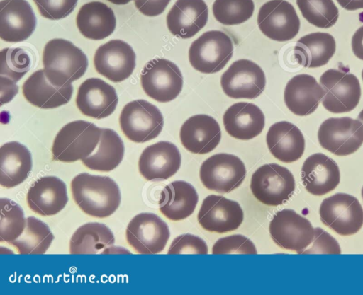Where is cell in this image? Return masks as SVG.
Wrapping results in <instances>:
<instances>
[{
    "label": "cell",
    "mask_w": 363,
    "mask_h": 295,
    "mask_svg": "<svg viewBox=\"0 0 363 295\" xmlns=\"http://www.w3.org/2000/svg\"><path fill=\"white\" fill-rule=\"evenodd\" d=\"M336 50L334 37L328 33L315 32L301 37L296 43L294 55L301 66L317 68L325 65Z\"/></svg>",
    "instance_id": "32"
},
{
    "label": "cell",
    "mask_w": 363,
    "mask_h": 295,
    "mask_svg": "<svg viewBox=\"0 0 363 295\" xmlns=\"http://www.w3.org/2000/svg\"><path fill=\"white\" fill-rule=\"evenodd\" d=\"M101 132V128L84 120L67 123L58 132L53 141V159L71 163L86 158L98 146Z\"/></svg>",
    "instance_id": "3"
},
{
    "label": "cell",
    "mask_w": 363,
    "mask_h": 295,
    "mask_svg": "<svg viewBox=\"0 0 363 295\" xmlns=\"http://www.w3.org/2000/svg\"><path fill=\"white\" fill-rule=\"evenodd\" d=\"M136 55L132 47L121 40L101 45L94 57L96 71L113 82L128 79L135 67Z\"/></svg>",
    "instance_id": "16"
},
{
    "label": "cell",
    "mask_w": 363,
    "mask_h": 295,
    "mask_svg": "<svg viewBox=\"0 0 363 295\" xmlns=\"http://www.w3.org/2000/svg\"><path fill=\"white\" fill-rule=\"evenodd\" d=\"M1 105L11 100L18 93V86L10 79L1 76Z\"/></svg>",
    "instance_id": "45"
},
{
    "label": "cell",
    "mask_w": 363,
    "mask_h": 295,
    "mask_svg": "<svg viewBox=\"0 0 363 295\" xmlns=\"http://www.w3.org/2000/svg\"><path fill=\"white\" fill-rule=\"evenodd\" d=\"M71 191L77 206L94 217L111 216L121 203L119 187L108 176L79 173L71 182Z\"/></svg>",
    "instance_id": "1"
},
{
    "label": "cell",
    "mask_w": 363,
    "mask_h": 295,
    "mask_svg": "<svg viewBox=\"0 0 363 295\" xmlns=\"http://www.w3.org/2000/svg\"><path fill=\"white\" fill-rule=\"evenodd\" d=\"M167 224L153 213H140L129 222L125 230L128 244L140 254L162 252L169 238Z\"/></svg>",
    "instance_id": "13"
},
{
    "label": "cell",
    "mask_w": 363,
    "mask_h": 295,
    "mask_svg": "<svg viewBox=\"0 0 363 295\" xmlns=\"http://www.w3.org/2000/svg\"><path fill=\"white\" fill-rule=\"evenodd\" d=\"M243 218V211L239 203L215 195H208L203 199L197 216L199 224L205 230L220 233L237 229Z\"/></svg>",
    "instance_id": "17"
},
{
    "label": "cell",
    "mask_w": 363,
    "mask_h": 295,
    "mask_svg": "<svg viewBox=\"0 0 363 295\" xmlns=\"http://www.w3.org/2000/svg\"><path fill=\"white\" fill-rule=\"evenodd\" d=\"M246 175L244 163L238 156L225 153L214 154L201 166L199 176L208 190L228 193L238 187Z\"/></svg>",
    "instance_id": "12"
},
{
    "label": "cell",
    "mask_w": 363,
    "mask_h": 295,
    "mask_svg": "<svg viewBox=\"0 0 363 295\" xmlns=\"http://www.w3.org/2000/svg\"><path fill=\"white\" fill-rule=\"evenodd\" d=\"M182 156L178 148L169 141H161L147 146L139 161L140 173L147 180H164L179 169Z\"/></svg>",
    "instance_id": "18"
},
{
    "label": "cell",
    "mask_w": 363,
    "mask_h": 295,
    "mask_svg": "<svg viewBox=\"0 0 363 295\" xmlns=\"http://www.w3.org/2000/svg\"><path fill=\"white\" fill-rule=\"evenodd\" d=\"M112 4H117V5H123L129 3L132 0H108Z\"/></svg>",
    "instance_id": "48"
},
{
    "label": "cell",
    "mask_w": 363,
    "mask_h": 295,
    "mask_svg": "<svg viewBox=\"0 0 363 295\" xmlns=\"http://www.w3.org/2000/svg\"><path fill=\"white\" fill-rule=\"evenodd\" d=\"M314 230L313 241L303 253H341L340 247L333 236L319 227H316Z\"/></svg>",
    "instance_id": "43"
},
{
    "label": "cell",
    "mask_w": 363,
    "mask_h": 295,
    "mask_svg": "<svg viewBox=\"0 0 363 295\" xmlns=\"http://www.w3.org/2000/svg\"><path fill=\"white\" fill-rule=\"evenodd\" d=\"M266 142L271 154L284 163L297 161L305 149V139L301 131L287 121L273 124L267 133Z\"/></svg>",
    "instance_id": "27"
},
{
    "label": "cell",
    "mask_w": 363,
    "mask_h": 295,
    "mask_svg": "<svg viewBox=\"0 0 363 295\" xmlns=\"http://www.w3.org/2000/svg\"><path fill=\"white\" fill-rule=\"evenodd\" d=\"M213 254H257L256 247L247 237L237 234L219 238L213 245Z\"/></svg>",
    "instance_id": "40"
},
{
    "label": "cell",
    "mask_w": 363,
    "mask_h": 295,
    "mask_svg": "<svg viewBox=\"0 0 363 295\" xmlns=\"http://www.w3.org/2000/svg\"><path fill=\"white\" fill-rule=\"evenodd\" d=\"M352 50L357 58L363 60V25L355 31L352 37Z\"/></svg>",
    "instance_id": "46"
},
{
    "label": "cell",
    "mask_w": 363,
    "mask_h": 295,
    "mask_svg": "<svg viewBox=\"0 0 363 295\" xmlns=\"http://www.w3.org/2000/svg\"><path fill=\"white\" fill-rule=\"evenodd\" d=\"M362 81H363V69H362Z\"/></svg>",
    "instance_id": "51"
},
{
    "label": "cell",
    "mask_w": 363,
    "mask_h": 295,
    "mask_svg": "<svg viewBox=\"0 0 363 295\" xmlns=\"http://www.w3.org/2000/svg\"><path fill=\"white\" fill-rule=\"evenodd\" d=\"M208 16L203 0H177L167 15V25L173 35L187 39L206 25Z\"/></svg>",
    "instance_id": "24"
},
{
    "label": "cell",
    "mask_w": 363,
    "mask_h": 295,
    "mask_svg": "<svg viewBox=\"0 0 363 295\" xmlns=\"http://www.w3.org/2000/svg\"><path fill=\"white\" fill-rule=\"evenodd\" d=\"M320 146L337 156L356 152L363 144V123L350 117H330L318 131Z\"/></svg>",
    "instance_id": "11"
},
{
    "label": "cell",
    "mask_w": 363,
    "mask_h": 295,
    "mask_svg": "<svg viewBox=\"0 0 363 295\" xmlns=\"http://www.w3.org/2000/svg\"><path fill=\"white\" fill-rule=\"evenodd\" d=\"M358 120H360L363 123V109L361 110L358 115Z\"/></svg>",
    "instance_id": "49"
},
{
    "label": "cell",
    "mask_w": 363,
    "mask_h": 295,
    "mask_svg": "<svg viewBox=\"0 0 363 295\" xmlns=\"http://www.w3.org/2000/svg\"><path fill=\"white\" fill-rule=\"evenodd\" d=\"M257 23L265 36L279 42L293 39L300 29L296 11L286 0H270L264 4L258 12Z\"/></svg>",
    "instance_id": "15"
},
{
    "label": "cell",
    "mask_w": 363,
    "mask_h": 295,
    "mask_svg": "<svg viewBox=\"0 0 363 295\" xmlns=\"http://www.w3.org/2000/svg\"><path fill=\"white\" fill-rule=\"evenodd\" d=\"M23 94L32 105L40 108H55L67 104L71 99L72 84L57 87L45 76L43 69L33 72L24 82Z\"/></svg>",
    "instance_id": "28"
},
{
    "label": "cell",
    "mask_w": 363,
    "mask_h": 295,
    "mask_svg": "<svg viewBox=\"0 0 363 295\" xmlns=\"http://www.w3.org/2000/svg\"><path fill=\"white\" fill-rule=\"evenodd\" d=\"M36 18L26 0H1L0 2V37L9 42L28 39L34 32Z\"/></svg>",
    "instance_id": "19"
},
{
    "label": "cell",
    "mask_w": 363,
    "mask_h": 295,
    "mask_svg": "<svg viewBox=\"0 0 363 295\" xmlns=\"http://www.w3.org/2000/svg\"><path fill=\"white\" fill-rule=\"evenodd\" d=\"M119 122L125 137L137 143L156 138L164 125L163 116L157 107L143 99L127 103L121 112Z\"/></svg>",
    "instance_id": "6"
},
{
    "label": "cell",
    "mask_w": 363,
    "mask_h": 295,
    "mask_svg": "<svg viewBox=\"0 0 363 295\" xmlns=\"http://www.w3.org/2000/svg\"><path fill=\"white\" fill-rule=\"evenodd\" d=\"M168 254H207L206 243L200 237L186 233L176 237L172 242Z\"/></svg>",
    "instance_id": "42"
},
{
    "label": "cell",
    "mask_w": 363,
    "mask_h": 295,
    "mask_svg": "<svg viewBox=\"0 0 363 295\" xmlns=\"http://www.w3.org/2000/svg\"><path fill=\"white\" fill-rule=\"evenodd\" d=\"M118 102L115 88L99 78L86 79L79 87L76 104L82 114L105 118L115 110Z\"/></svg>",
    "instance_id": "20"
},
{
    "label": "cell",
    "mask_w": 363,
    "mask_h": 295,
    "mask_svg": "<svg viewBox=\"0 0 363 295\" xmlns=\"http://www.w3.org/2000/svg\"><path fill=\"white\" fill-rule=\"evenodd\" d=\"M43 64L49 81L55 86L62 87L84 74L88 59L82 50L70 41L55 38L45 44Z\"/></svg>",
    "instance_id": "2"
},
{
    "label": "cell",
    "mask_w": 363,
    "mask_h": 295,
    "mask_svg": "<svg viewBox=\"0 0 363 295\" xmlns=\"http://www.w3.org/2000/svg\"><path fill=\"white\" fill-rule=\"evenodd\" d=\"M220 85L224 93L233 98L252 99L258 97L266 85L262 68L249 59H238L222 74Z\"/></svg>",
    "instance_id": "14"
},
{
    "label": "cell",
    "mask_w": 363,
    "mask_h": 295,
    "mask_svg": "<svg viewBox=\"0 0 363 295\" xmlns=\"http://www.w3.org/2000/svg\"><path fill=\"white\" fill-rule=\"evenodd\" d=\"M320 83L324 95L323 107L333 113L348 112L358 105L361 86L357 77L349 71L330 69L320 76Z\"/></svg>",
    "instance_id": "7"
},
{
    "label": "cell",
    "mask_w": 363,
    "mask_h": 295,
    "mask_svg": "<svg viewBox=\"0 0 363 295\" xmlns=\"http://www.w3.org/2000/svg\"><path fill=\"white\" fill-rule=\"evenodd\" d=\"M1 76L15 83L18 81L30 69V58L22 48H5L1 51Z\"/></svg>",
    "instance_id": "39"
},
{
    "label": "cell",
    "mask_w": 363,
    "mask_h": 295,
    "mask_svg": "<svg viewBox=\"0 0 363 295\" xmlns=\"http://www.w3.org/2000/svg\"><path fill=\"white\" fill-rule=\"evenodd\" d=\"M322 223L341 236L357 233L363 226V209L359 200L347 193L323 199L319 209Z\"/></svg>",
    "instance_id": "9"
},
{
    "label": "cell",
    "mask_w": 363,
    "mask_h": 295,
    "mask_svg": "<svg viewBox=\"0 0 363 295\" xmlns=\"http://www.w3.org/2000/svg\"><path fill=\"white\" fill-rule=\"evenodd\" d=\"M171 0H135L137 9L145 16H156L161 14Z\"/></svg>",
    "instance_id": "44"
},
{
    "label": "cell",
    "mask_w": 363,
    "mask_h": 295,
    "mask_svg": "<svg viewBox=\"0 0 363 295\" xmlns=\"http://www.w3.org/2000/svg\"><path fill=\"white\" fill-rule=\"evenodd\" d=\"M343 8L355 11L363 8V0H336Z\"/></svg>",
    "instance_id": "47"
},
{
    "label": "cell",
    "mask_w": 363,
    "mask_h": 295,
    "mask_svg": "<svg viewBox=\"0 0 363 295\" xmlns=\"http://www.w3.org/2000/svg\"><path fill=\"white\" fill-rule=\"evenodd\" d=\"M40 15L51 20L67 17L74 9L78 0H33Z\"/></svg>",
    "instance_id": "41"
},
{
    "label": "cell",
    "mask_w": 363,
    "mask_h": 295,
    "mask_svg": "<svg viewBox=\"0 0 363 295\" xmlns=\"http://www.w3.org/2000/svg\"><path fill=\"white\" fill-rule=\"evenodd\" d=\"M223 125L233 137L249 140L258 136L264 129L265 118L262 111L252 103L238 102L225 112Z\"/></svg>",
    "instance_id": "26"
},
{
    "label": "cell",
    "mask_w": 363,
    "mask_h": 295,
    "mask_svg": "<svg viewBox=\"0 0 363 295\" xmlns=\"http://www.w3.org/2000/svg\"><path fill=\"white\" fill-rule=\"evenodd\" d=\"M0 241L11 243L23 233L26 219L22 208L9 198H1Z\"/></svg>",
    "instance_id": "37"
},
{
    "label": "cell",
    "mask_w": 363,
    "mask_h": 295,
    "mask_svg": "<svg viewBox=\"0 0 363 295\" xmlns=\"http://www.w3.org/2000/svg\"><path fill=\"white\" fill-rule=\"evenodd\" d=\"M323 95V87L313 76L301 74L288 81L284 98L291 112L296 115L306 116L318 108Z\"/></svg>",
    "instance_id": "25"
},
{
    "label": "cell",
    "mask_w": 363,
    "mask_h": 295,
    "mask_svg": "<svg viewBox=\"0 0 363 295\" xmlns=\"http://www.w3.org/2000/svg\"><path fill=\"white\" fill-rule=\"evenodd\" d=\"M180 140L191 153L205 154L213 151L221 139V129L211 116L199 114L190 117L182 125Z\"/></svg>",
    "instance_id": "22"
},
{
    "label": "cell",
    "mask_w": 363,
    "mask_h": 295,
    "mask_svg": "<svg viewBox=\"0 0 363 295\" xmlns=\"http://www.w3.org/2000/svg\"><path fill=\"white\" fill-rule=\"evenodd\" d=\"M361 193H362V199H363V187H362V188Z\"/></svg>",
    "instance_id": "50"
},
{
    "label": "cell",
    "mask_w": 363,
    "mask_h": 295,
    "mask_svg": "<svg viewBox=\"0 0 363 295\" xmlns=\"http://www.w3.org/2000/svg\"><path fill=\"white\" fill-rule=\"evenodd\" d=\"M114 243L113 233L106 225L90 222L79 226L74 231L69 241V253L95 254Z\"/></svg>",
    "instance_id": "34"
},
{
    "label": "cell",
    "mask_w": 363,
    "mask_h": 295,
    "mask_svg": "<svg viewBox=\"0 0 363 295\" xmlns=\"http://www.w3.org/2000/svg\"><path fill=\"white\" fill-rule=\"evenodd\" d=\"M233 54V45L230 37L220 30H209L191 43L189 60L196 70L213 74L226 65Z\"/></svg>",
    "instance_id": "4"
},
{
    "label": "cell",
    "mask_w": 363,
    "mask_h": 295,
    "mask_svg": "<svg viewBox=\"0 0 363 295\" xmlns=\"http://www.w3.org/2000/svg\"><path fill=\"white\" fill-rule=\"evenodd\" d=\"M29 150L18 141H10L0 148V184L6 188L22 183L32 169Z\"/></svg>",
    "instance_id": "29"
},
{
    "label": "cell",
    "mask_w": 363,
    "mask_h": 295,
    "mask_svg": "<svg viewBox=\"0 0 363 295\" xmlns=\"http://www.w3.org/2000/svg\"><path fill=\"white\" fill-rule=\"evenodd\" d=\"M26 200L33 212L41 216L55 215L67 204L66 185L55 176L41 177L30 187Z\"/></svg>",
    "instance_id": "21"
},
{
    "label": "cell",
    "mask_w": 363,
    "mask_h": 295,
    "mask_svg": "<svg viewBox=\"0 0 363 295\" xmlns=\"http://www.w3.org/2000/svg\"><path fill=\"white\" fill-rule=\"evenodd\" d=\"M301 175L306 190L317 196L333 191L340 182L337 163L322 153L313 154L305 160Z\"/></svg>",
    "instance_id": "23"
},
{
    "label": "cell",
    "mask_w": 363,
    "mask_h": 295,
    "mask_svg": "<svg viewBox=\"0 0 363 295\" xmlns=\"http://www.w3.org/2000/svg\"><path fill=\"white\" fill-rule=\"evenodd\" d=\"M269 233L279 247L303 253L313 242L315 230L308 219L293 209H284L273 216Z\"/></svg>",
    "instance_id": "10"
},
{
    "label": "cell",
    "mask_w": 363,
    "mask_h": 295,
    "mask_svg": "<svg viewBox=\"0 0 363 295\" xmlns=\"http://www.w3.org/2000/svg\"><path fill=\"white\" fill-rule=\"evenodd\" d=\"M26 220L23 233L10 244L19 254H44L54 239L52 233L45 223L34 216H28Z\"/></svg>",
    "instance_id": "35"
},
{
    "label": "cell",
    "mask_w": 363,
    "mask_h": 295,
    "mask_svg": "<svg viewBox=\"0 0 363 295\" xmlns=\"http://www.w3.org/2000/svg\"><path fill=\"white\" fill-rule=\"evenodd\" d=\"M252 0H216L212 6L216 21L226 25L241 24L253 14Z\"/></svg>",
    "instance_id": "38"
},
{
    "label": "cell",
    "mask_w": 363,
    "mask_h": 295,
    "mask_svg": "<svg viewBox=\"0 0 363 295\" xmlns=\"http://www.w3.org/2000/svg\"><path fill=\"white\" fill-rule=\"evenodd\" d=\"M124 156V144L112 129L103 128L96 150L82 160L83 164L94 170L108 172L115 169Z\"/></svg>",
    "instance_id": "33"
},
{
    "label": "cell",
    "mask_w": 363,
    "mask_h": 295,
    "mask_svg": "<svg viewBox=\"0 0 363 295\" xmlns=\"http://www.w3.org/2000/svg\"><path fill=\"white\" fill-rule=\"evenodd\" d=\"M76 23L85 37L100 40L113 33L116 19L111 8L101 1L84 4L78 11Z\"/></svg>",
    "instance_id": "31"
},
{
    "label": "cell",
    "mask_w": 363,
    "mask_h": 295,
    "mask_svg": "<svg viewBox=\"0 0 363 295\" xmlns=\"http://www.w3.org/2000/svg\"><path fill=\"white\" fill-rule=\"evenodd\" d=\"M291 172L277 163L264 164L252 174L250 189L257 199L268 206H278L289 200L295 190Z\"/></svg>",
    "instance_id": "5"
},
{
    "label": "cell",
    "mask_w": 363,
    "mask_h": 295,
    "mask_svg": "<svg viewBox=\"0 0 363 295\" xmlns=\"http://www.w3.org/2000/svg\"><path fill=\"white\" fill-rule=\"evenodd\" d=\"M296 4L303 18L320 28L332 27L339 18L338 8L333 0H296Z\"/></svg>",
    "instance_id": "36"
},
{
    "label": "cell",
    "mask_w": 363,
    "mask_h": 295,
    "mask_svg": "<svg viewBox=\"0 0 363 295\" xmlns=\"http://www.w3.org/2000/svg\"><path fill=\"white\" fill-rule=\"evenodd\" d=\"M198 200L199 196L193 185L184 180H175L161 192L159 207L167 219L179 221L194 212Z\"/></svg>",
    "instance_id": "30"
},
{
    "label": "cell",
    "mask_w": 363,
    "mask_h": 295,
    "mask_svg": "<svg viewBox=\"0 0 363 295\" xmlns=\"http://www.w3.org/2000/svg\"><path fill=\"white\" fill-rule=\"evenodd\" d=\"M140 83L149 97L160 103H167L175 99L182 91L183 76L172 62L155 58L143 67Z\"/></svg>",
    "instance_id": "8"
}]
</instances>
